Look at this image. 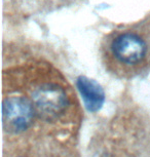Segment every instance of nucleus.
Segmentation results:
<instances>
[{
  "mask_svg": "<svg viewBox=\"0 0 150 157\" xmlns=\"http://www.w3.org/2000/svg\"><path fill=\"white\" fill-rule=\"evenodd\" d=\"M110 52L118 63L126 66H136L145 60L148 45L139 33L126 30L119 32L112 38Z\"/></svg>",
  "mask_w": 150,
  "mask_h": 157,
  "instance_id": "f03ea898",
  "label": "nucleus"
},
{
  "mask_svg": "<svg viewBox=\"0 0 150 157\" xmlns=\"http://www.w3.org/2000/svg\"><path fill=\"white\" fill-rule=\"evenodd\" d=\"M31 97L35 113L46 121L58 119L68 107L69 101L65 90L55 82L38 84Z\"/></svg>",
  "mask_w": 150,
  "mask_h": 157,
  "instance_id": "f257e3e1",
  "label": "nucleus"
},
{
  "mask_svg": "<svg viewBox=\"0 0 150 157\" xmlns=\"http://www.w3.org/2000/svg\"><path fill=\"white\" fill-rule=\"evenodd\" d=\"M35 113L32 102L21 96L5 98L2 103L3 128L10 134H20L31 125Z\"/></svg>",
  "mask_w": 150,
  "mask_h": 157,
  "instance_id": "7ed1b4c3",
  "label": "nucleus"
},
{
  "mask_svg": "<svg viewBox=\"0 0 150 157\" xmlns=\"http://www.w3.org/2000/svg\"><path fill=\"white\" fill-rule=\"evenodd\" d=\"M76 86L87 110L90 112L101 110L105 102V93L98 82L85 76H79L76 80Z\"/></svg>",
  "mask_w": 150,
  "mask_h": 157,
  "instance_id": "20e7f679",
  "label": "nucleus"
}]
</instances>
